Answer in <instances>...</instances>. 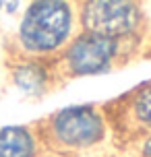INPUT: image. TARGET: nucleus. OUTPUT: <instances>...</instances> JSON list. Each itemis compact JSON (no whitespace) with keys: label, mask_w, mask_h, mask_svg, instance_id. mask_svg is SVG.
<instances>
[{"label":"nucleus","mask_w":151,"mask_h":157,"mask_svg":"<svg viewBox=\"0 0 151 157\" xmlns=\"http://www.w3.org/2000/svg\"><path fill=\"white\" fill-rule=\"evenodd\" d=\"M71 10L64 0H33L19 25V44L29 54H48L68 35Z\"/></svg>","instance_id":"1"},{"label":"nucleus","mask_w":151,"mask_h":157,"mask_svg":"<svg viewBox=\"0 0 151 157\" xmlns=\"http://www.w3.org/2000/svg\"><path fill=\"white\" fill-rule=\"evenodd\" d=\"M139 10L133 0H89L83 8V25L87 33L103 37H122L135 31Z\"/></svg>","instance_id":"2"},{"label":"nucleus","mask_w":151,"mask_h":157,"mask_svg":"<svg viewBox=\"0 0 151 157\" xmlns=\"http://www.w3.org/2000/svg\"><path fill=\"white\" fill-rule=\"evenodd\" d=\"M54 136L68 147L95 145L103 134V124L97 112L91 108H68L58 112L52 120Z\"/></svg>","instance_id":"3"},{"label":"nucleus","mask_w":151,"mask_h":157,"mask_svg":"<svg viewBox=\"0 0 151 157\" xmlns=\"http://www.w3.org/2000/svg\"><path fill=\"white\" fill-rule=\"evenodd\" d=\"M116 54V39L85 33L66 52V62L75 75H95L108 68Z\"/></svg>","instance_id":"4"},{"label":"nucleus","mask_w":151,"mask_h":157,"mask_svg":"<svg viewBox=\"0 0 151 157\" xmlns=\"http://www.w3.org/2000/svg\"><path fill=\"white\" fill-rule=\"evenodd\" d=\"M37 141L27 126L0 128V157H35Z\"/></svg>","instance_id":"5"},{"label":"nucleus","mask_w":151,"mask_h":157,"mask_svg":"<svg viewBox=\"0 0 151 157\" xmlns=\"http://www.w3.org/2000/svg\"><path fill=\"white\" fill-rule=\"evenodd\" d=\"M13 83L25 95H41L48 85V72L40 62H21L13 68Z\"/></svg>","instance_id":"6"},{"label":"nucleus","mask_w":151,"mask_h":157,"mask_svg":"<svg viewBox=\"0 0 151 157\" xmlns=\"http://www.w3.org/2000/svg\"><path fill=\"white\" fill-rule=\"evenodd\" d=\"M135 114L143 124L151 126V85L143 87L135 97Z\"/></svg>","instance_id":"7"},{"label":"nucleus","mask_w":151,"mask_h":157,"mask_svg":"<svg viewBox=\"0 0 151 157\" xmlns=\"http://www.w3.org/2000/svg\"><path fill=\"white\" fill-rule=\"evenodd\" d=\"M19 2H21V0H2V4H4V10H6L8 15H13L17 8H19Z\"/></svg>","instance_id":"8"},{"label":"nucleus","mask_w":151,"mask_h":157,"mask_svg":"<svg viewBox=\"0 0 151 157\" xmlns=\"http://www.w3.org/2000/svg\"><path fill=\"white\" fill-rule=\"evenodd\" d=\"M143 153H145V157H151V136L147 139V143H145V147H143Z\"/></svg>","instance_id":"9"},{"label":"nucleus","mask_w":151,"mask_h":157,"mask_svg":"<svg viewBox=\"0 0 151 157\" xmlns=\"http://www.w3.org/2000/svg\"><path fill=\"white\" fill-rule=\"evenodd\" d=\"M0 10H4V4H2V0H0Z\"/></svg>","instance_id":"10"}]
</instances>
